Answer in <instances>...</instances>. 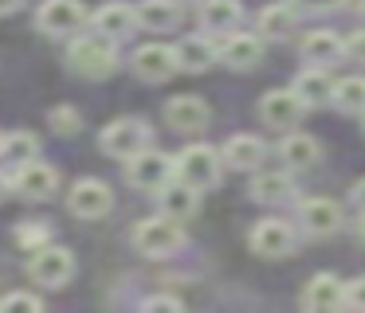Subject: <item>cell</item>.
Returning a JSON list of instances; mask_svg holds the SVG:
<instances>
[{
    "label": "cell",
    "mask_w": 365,
    "mask_h": 313,
    "mask_svg": "<svg viewBox=\"0 0 365 313\" xmlns=\"http://www.w3.org/2000/svg\"><path fill=\"white\" fill-rule=\"evenodd\" d=\"M177 51V67L181 70H208L216 63V43L212 39H205V36H189V39H181V43L173 47Z\"/></svg>",
    "instance_id": "obj_19"
},
{
    "label": "cell",
    "mask_w": 365,
    "mask_h": 313,
    "mask_svg": "<svg viewBox=\"0 0 365 313\" xmlns=\"http://www.w3.org/2000/svg\"><path fill=\"white\" fill-rule=\"evenodd\" d=\"M354 231H357V239H361V243H365V208H361V216H357V219H354Z\"/></svg>",
    "instance_id": "obj_39"
},
{
    "label": "cell",
    "mask_w": 365,
    "mask_h": 313,
    "mask_svg": "<svg viewBox=\"0 0 365 313\" xmlns=\"http://www.w3.org/2000/svg\"><path fill=\"white\" fill-rule=\"evenodd\" d=\"M279 156L287 169H310V164H318V141L307 133H291L279 141Z\"/></svg>",
    "instance_id": "obj_22"
},
{
    "label": "cell",
    "mask_w": 365,
    "mask_h": 313,
    "mask_svg": "<svg viewBox=\"0 0 365 313\" xmlns=\"http://www.w3.org/2000/svg\"><path fill=\"white\" fill-rule=\"evenodd\" d=\"M173 176L181 180V184L197 188V192H205V188H212L216 180H220V153L208 145H189L177 153L173 161Z\"/></svg>",
    "instance_id": "obj_3"
},
{
    "label": "cell",
    "mask_w": 365,
    "mask_h": 313,
    "mask_svg": "<svg viewBox=\"0 0 365 313\" xmlns=\"http://www.w3.org/2000/svg\"><path fill=\"white\" fill-rule=\"evenodd\" d=\"M354 203H357V208H365V180H357V188H354Z\"/></svg>",
    "instance_id": "obj_38"
},
{
    "label": "cell",
    "mask_w": 365,
    "mask_h": 313,
    "mask_svg": "<svg viewBox=\"0 0 365 313\" xmlns=\"http://www.w3.org/2000/svg\"><path fill=\"white\" fill-rule=\"evenodd\" d=\"M341 55H349L354 63H365V28L361 31H354V36L341 43Z\"/></svg>",
    "instance_id": "obj_32"
},
{
    "label": "cell",
    "mask_w": 365,
    "mask_h": 313,
    "mask_svg": "<svg viewBox=\"0 0 365 313\" xmlns=\"http://www.w3.org/2000/svg\"><path fill=\"white\" fill-rule=\"evenodd\" d=\"M291 192H294V184L287 172H259L252 180V196L259 203H283V200H291Z\"/></svg>",
    "instance_id": "obj_25"
},
{
    "label": "cell",
    "mask_w": 365,
    "mask_h": 313,
    "mask_svg": "<svg viewBox=\"0 0 365 313\" xmlns=\"http://www.w3.org/2000/svg\"><path fill=\"white\" fill-rule=\"evenodd\" d=\"M334 106L341 110V114H361L365 110V78H341V83H334Z\"/></svg>",
    "instance_id": "obj_28"
},
{
    "label": "cell",
    "mask_w": 365,
    "mask_h": 313,
    "mask_svg": "<svg viewBox=\"0 0 365 313\" xmlns=\"http://www.w3.org/2000/svg\"><path fill=\"white\" fill-rule=\"evenodd\" d=\"M16 239H20V243H32V250H36L40 243H48V227H20Z\"/></svg>",
    "instance_id": "obj_35"
},
{
    "label": "cell",
    "mask_w": 365,
    "mask_h": 313,
    "mask_svg": "<svg viewBox=\"0 0 365 313\" xmlns=\"http://www.w3.org/2000/svg\"><path fill=\"white\" fill-rule=\"evenodd\" d=\"M177 51L169 43H145L134 51V75L145 78V83H165V78L177 75Z\"/></svg>",
    "instance_id": "obj_12"
},
{
    "label": "cell",
    "mask_w": 365,
    "mask_h": 313,
    "mask_svg": "<svg viewBox=\"0 0 365 313\" xmlns=\"http://www.w3.org/2000/svg\"><path fill=\"white\" fill-rule=\"evenodd\" d=\"M173 4H177V8H181V4H189V0H173Z\"/></svg>",
    "instance_id": "obj_41"
},
{
    "label": "cell",
    "mask_w": 365,
    "mask_h": 313,
    "mask_svg": "<svg viewBox=\"0 0 365 313\" xmlns=\"http://www.w3.org/2000/svg\"><path fill=\"white\" fill-rule=\"evenodd\" d=\"M87 23V8L83 0H43L36 12V28L43 36H75Z\"/></svg>",
    "instance_id": "obj_8"
},
{
    "label": "cell",
    "mask_w": 365,
    "mask_h": 313,
    "mask_svg": "<svg viewBox=\"0 0 365 313\" xmlns=\"http://www.w3.org/2000/svg\"><path fill=\"white\" fill-rule=\"evenodd\" d=\"M197 188H189V184H181V180H177V184H161V192H158V208H161V216H169V219H177V223H181V219H192L197 216Z\"/></svg>",
    "instance_id": "obj_17"
},
{
    "label": "cell",
    "mask_w": 365,
    "mask_h": 313,
    "mask_svg": "<svg viewBox=\"0 0 365 313\" xmlns=\"http://www.w3.org/2000/svg\"><path fill=\"white\" fill-rule=\"evenodd\" d=\"M98 145H103L106 156H118V161H126V156L142 153V149L150 145V125H145L142 117H118V122H110V125L103 129Z\"/></svg>",
    "instance_id": "obj_5"
},
{
    "label": "cell",
    "mask_w": 365,
    "mask_h": 313,
    "mask_svg": "<svg viewBox=\"0 0 365 313\" xmlns=\"http://www.w3.org/2000/svg\"><path fill=\"white\" fill-rule=\"evenodd\" d=\"M169 176H173V161L165 153H158V149L145 145L142 153L126 156V180L134 188H142V192H158Z\"/></svg>",
    "instance_id": "obj_7"
},
{
    "label": "cell",
    "mask_w": 365,
    "mask_h": 313,
    "mask_svg": "<svg viewBox=\"0 0 365 313\" xmlns=\"http://www.w3.org/2000/svg\"><path fill=\"white\" fill-rule=\"evenodd\" d=\"M294 94H299L307 106H326L334 98V83L322 67H307L299 78H294Z\"/></svg>",
    "instance_id": "obj_21"
},
{
    "label": "cell",
    "mask_w": 365,
    "mask_h": 313,
    "mask_svg": "<svg viewBox=\"0 0 365 313\" xmlns=\"http://www.w3.org/2000/svg\"><path fill=\"white\" fill-rule=\"evenodd\" d=\"M145 309H181V302H177V297H150Z\"/></svg>",
    "instance_id": "obj_36"
},
{
    "label": "cell",
    "mask_w": 365,
    "mask_h": 313,
    "mask_svg": "<svg viewBox=\"0 0 365 313\" xmlns=\"http://www.w3.org/2000/svg\"><path fill=\"white\" fill-rule=\"evenodd\" d=\"M346 305V286L334 274H314L302 286V309H341Z\"/></svg>",
    "instance_id": "obj_15"
},
{
    "label": "cell",
    "mask_w": 365,
    "mask_h": 313,
    "mask_svg": "<svg viewBox=\"0 0 365 313\" xmlns=\"http://www.w3.org/2000/svg\"><path fill=\"white\" fill-rule=\"evenodd\" d=\"M48 122H51V129H56V133H67V137H71V133H79L83 117H79V110H75V106H56L48 114Z\"/></svg>",
    "instance_id": "obj_30"
},
{
    "label": "cell",
    "mask_w": 365,
    "mask_h": 313,
    "mask_svg": "<svg viewBox=\"0 0 365 313\" xmlns=\"http://www.w3.org/2000/svg\"><path fill=\"white\" fill-rule=\"evenodd\" d=\"M294 12H299L294 4H271V8H263V12H259V31L267 39L291 36V31H294Z\"/></svg>",
    "instance_id": "obj_27"
},
{
    "label": "cell",
    "mask_w": 365,
    "mask_h": 313,
    "mask_svg": "<svg viewBox=\"0 0 365 313\" xmlns=\"http://www.w3.org/2000/svg\"><path fill=\"white\" fill-rule=\"evenodd\" d=\"M346 305L349 309H365V278H354L346 286Z\"/></svg>",
    "instance_id": "obj_33"
},
{
    "label": "cell",
    "mask_w": 365,
    "mask_h": 313,
    "mask_svg": "<svg viewBox=\"0 0 365 313\" xmlns=\"http://www.w3.org/2000/svg\"><path fill=\"white\" fill-rule=\"evenodd\" d=\"M20 8H24V0H0V16H12Z\"/></svg>",
    "instance_id": "obj_37"
},
{
    "label": "cell",
    "mask_w": 365,
    "mask_h": 313,
    "mask_svg": "<svg viewBox=\"0 0 365 313\" xmlns=\"http://www.w3.org/2000/svg\"><path fill=\"white\" fill-rule=\"evenodd\" d=\"M4 192H9V176H0V200H4Z\"/></svg>",
    "instance_id": "obj_40"
},
{
    "label": "cell",
    "mask_w": 365,
    "mask_h": 313,
    "mask_svg": "<svg viewBox=\"0 0 365 313\" xmlns=\"http://www.w3.org/2000/svg\"><path fill=\"white\" fill-rule=\"evenodd\" d=\"M341 55V39L334 36V31H307V39H302V59L307 63H334Z\"/></svg>",
    "instance_id": "obj_26"
},
{
    "label": "cell",
    "mask_w": 365,
    "mask_h": 313,
    "mask_svg": "<svg viewBox=\"0 0 365 313\" xmlns=\"http://www.w3.org/2000/svg\"><path fill=\"white\" fill-rule=\"evenodd\" d=\"M67 208H71V216L79 219H103L114 211V192L103 184V180L95 176H83L71 184V192H67Z\"/></svg>",
    "instance_id": "obj_6"
},
{
    "label": "cell",
    "mask_w": 365,
    "mask_h": 313,
    "mask_svg": "<svg viewBox=\"0 0 365 313\" xmlns=\"http://www.w3.org/2000/svg\"><path fill=\"white\" fill-rule=\"evenodd\" d=\"M12 188H16L24 200H51L56 188H59V172L51 169V164H43V161H36V156H32V161L16 164Z\"/></svg>",
    "instance_id": "obj_9"
},
{
    "label": "cell",
    "mask_w": 365,
    "mask_h": 313,
    "mask_svg": "<svg viewBox=\"0 0 365 313\" xmlns=\"http://www.w3.org/2000/svg\"><path fill=\"white\" fill-rule=\"evenodd\" d=\"M361 12H365V0H361Z\"/></svg>",
    "instance_id": "obj_42"
},
{
    "label": "cell",
    "mask_w": 365,
    "mask_h": 313,
    "mask_svg": "<svg viewBox=\"0 0 365 313\" xmlns=\"http://www.w3.org/2000/svg\"><path fill=\"white\" fill-rule=\"evenodd\" d=\"M247 247L263 258H283L294 250V231L283 219H259V223L252 227V235H247Z\"/></svg>",
    "instance_id": "obj_10"
},
{
    "label": "cell",
    "mask_w": 365,
    "mask_h": 313,
    "mask_svg": "<svg viewBox=\"0 0 365 313\" xmlns=\"http://www.w3.org/2000/svg\"><path fill=\"white\" fill-rule=\"evenodd\" d=\"M216 55H220V59L228 63L232 70H252V67H259V59H263V43H259L255 36L232 31V36L224 39L220 47H216Z\"/></svg>",
    "instance_id": "obj_16"
},
{
    "label": "cell",
    "mask_w": 365,
    "mask_h": 313,
    "mask_svg": "<svg viewBox=\"0 0 365 313\" xmlns=\"http://www.w3.org/2000/svg\"><path fill=\"white\" fill-rule=\"evenodd\" d=\"M9 309H43V302L36 294H9V297H0V313H9Z\"/></svg>",
    "instance_id": "obj_31"
},
{
    "label": "cell",
    "mask_w": 365,
    "mask_h": 313,
    "mask_svg": "<svg viewBox=\"0 0 365 313\" xmlns=\"http://www.w3.org/2000/svg\"><path fill=\"white\" fill-rule=\"evenodd\" d=\"M302 114H307V102L294 94V86H291V90H283V86H279V90H267V94L259 98V117H263L267 125H275V129L294 125Z\"/></svg>",
    "instance_id": "obj_13"
},
{
    "label": "cell",
    "mask_w": 365,
    "mask_h": 313,
    "mask_svg": "<svg viewBox=\"0 0 365 313\" xmlns=\"http://www.w3.org/2000/svg\"><path fill=\"white\" fill-rule=\"evenodd\" d=\"M294 8H302V12H334V8H341L346 0H291Z\"/></svg>",
    "instance_id": "obj_34"
},
{
    "label": "cell",
    "mask_w": 365,
    "mask_h": 313,
    "mask_svg": "<svg viewBox=\"0 0 365 313\" xmlns=\"http://www.w3.org/2000/svg\"><path fill=\"white\" fill-rule=\"evenodd\" d=\"M240 20H244L240 0H205V8H200V23L208 31H232Z\"/></svg>",
    "instance_id": "obj_23"
},
{
    "label": "cell",
    "mask_w": 365,
    "mask_h": 313,
    "mask_svg": "<svg viewBox=\"0 0 365 313\" xmlns=\"http://www.w3.org/2000/svg\"><path fill=\"white\" fill-rule=\"evenodd\" d=\"M67 63H71L75 75L83 78H106L114 67H118V51H114V39L95 31V36H79L67 51Z\"/></svg>",
    "instance_id": "obj_1"
},
{
    "label": "cell",
    "mask_w": 365,
    "mask_h": 313,
    "mask_svg": "<svg viewBox=\"0 0 365 313\" xmlns=\"http://www.w3.org/2000/svg\"><path fill=\"white\" fill-rule=\"evenodd\" d=\"M36 149H40V141H36L32 133H9V137H0V156H4L9 164L32 161Z\"/></svg>",
    "instance_id": "obj_29"
},
{
    "label": "cell",
    "mask_w": 365,
    "mask_h": 313,
    "mask_svg": "<svg viewBox=\"0 0 365 313\" xmlns=\"http://www.w3.org/2000/svg\"><path fill=\"white\" fill-rule=\"evenodd\" d=\"M299 219H302V227H307V235L326 239V235H334L341 227V208L334 200H326V196H314V200H302Z\"/></svg>",
    "instance_id": "obj_14"
},
{
    "label": "cell",
    "mask_w": 365,
    "mask_h": 313,
    "mask_svg": "<svg viewBox=\"0 0 365 313\" xmlns=\"http://www.w3.org/2000/svg\"><path fill=\"white\" fill-rule=\"evenodd\" d=\"M91 23H95V31L118 39V36H126V31L134 28V8H126V4H103L95 16H91Z\"/></svg>",
    "instance_id": "obj_24"
},
{
    "label": "cell",
    "mask_w": 365,
    "mask_h": 313,
    "mask_svg": "<svg viewBox=\"0 0 365 313\" xmlns=\"http://www.w3.org/2000/svg\"><path fill=\"white\" fill-rule=\"evenodd\" d=\"M361 129H365V122H361Z\"/></svg>",
    "instance_id": "obj_43"
},
{
    "label": "cell",
    "mask_w": 365,
    "mask_h": 313,
    "mask_svg": "<svg viewBox=\"0 0 365 313\" xmlns=\"http://www.w3.org/2000/svg\"><path fill=\"white\" fill-rule=\"evenodd\" d=\"M165 122L173 125L177 133H200L212 122V110H208V102L197 98V94H177L165 106Z\"/></svg>",
    "instance_id": "obj_11"
},
{
    "label": "cell",
    "mask_w": 365,
    "mask_h": 313,
    "mask_svg": "<svg viewBox=\"0 0 365 313\" xmlns=\"http://www.w3.org/2000/svg\"><path fill=\"white\" fill-rule=\"evenodd\" d=\"M181 243H185V231H181V223L169 219V216L142 219V223L134 227V247L142 250V255L165 258V255H173V250H181Z\"/></svg>",
    "instance_id": "obj_4"
},
{
    "label": "cell",
    "mask_w": 365,
    "mask_h": 313,
    "mask_svg": "<svg viewBox=\"0 0 365 313\" xmlns=\"http://www.w3.org/2000/svg\"><path fill=\"white\" fill-rule=\"evenodd\" d=\"M220 161L232 164V169H255V164L263 161V141L252 137V133H236V137L224 141Z\"/></svg>",
    "instance_id": "obj_20"
},
{
    "label": "cell",
    "mask_w": 365,
    "mask_h": 313,
    "mask_svg": "<svg viewBox=\"0 0 365 313\" xmlns=\"http://www.w3.org/2000/svg\"><path fill=\"white\" fill-rule=\"evenodd\" d=\"M177 20H181V8L173 0H142L134 8V23H142L145 31H169L177 28Z\"/></svg>",
    "instance_id": "obj_18"
},
{
    "label": "cell",
    "mask_w": 365,
    "mask_h": 313,
    "mask_svg": "<svg viewBox=\"0 0 365 313\" xmlns=\"http://www.w3.org/2000/svg\"><path fill=\"white\" fill-rule=\"evenodd\" d=\"M75 274V258L67 247H59V243H40L36 247V255L28 258V278L36 282V286H48V290H59L67 286Z\"/></svg>",
    "instance_id": "obj_2"
}]
</instances>
